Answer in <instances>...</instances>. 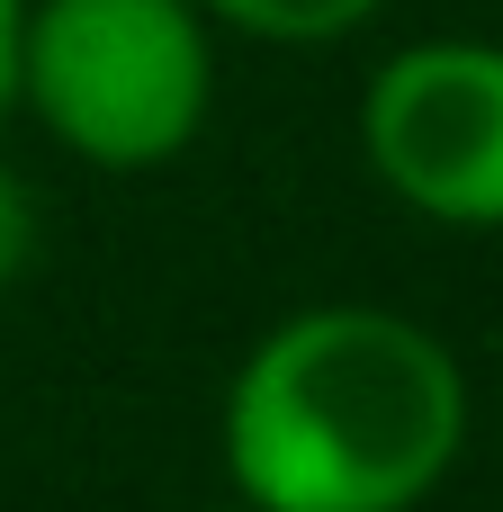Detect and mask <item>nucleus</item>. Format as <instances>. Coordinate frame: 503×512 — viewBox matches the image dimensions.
Masks as SVG:
<instances>
[{"instance_id":"7ed1b4c3","label":"nucleus","mask_w":503,"mask_h":512,"mask_svg":"<svg viewBox=\"0 0 503 512\" xmlns=\"http://www.w3.org/2000/svg\"><path fill=\"white\" fill-rule=\"evenodd\" d=\"M378 180L441 225H503V45L432 36L378 63L360 99Z\"/></svg>"},{"instance_id":"39448f33","label":"nucleus","mask_w":503,"mask_h":512,"mask_svg":"<svg viewBox=\"0 0 503 512\" xmlns=\"http://www.w3.org/2000/svg\"><path fill=\"white\" fill-rule=\"evenodd\" d=\"M27 261H36V198H27L18 171H0V288H9Z\"/></svg>"},{"instance_id":"f03ea898","label":"nucleus","mask_w":503,"mask_h":512,"mask_svg":"<svg viewBox=\"0 0 503 512\" xmlns=\"http://www.w3.org/2000/svg\"><path fill=\"white\" fill-rule=\"evenodd\" d=\"M216 54L198 0H36L18 18V99L99 171H153L207 126Z\"/></svg>"},{"instance_id":"423d86ee","label":"nucleus","mask_w":503,"mask_h":512,"mask_svg":"<svg viewBox=\"0 0 503 512\" xmlns=\"http://www.w3.org/2000/svg\"><path fill=\"white\" fill-rule=\"evenodd\" d=\"M18 18H27V0H0V117L18 99Z\"/></svg>"},{"instance_id":"f257e3e1","label":"nucleus","mask_w":503,"mask_h":512,"mask_svg":"<svg viewBox=\"0 0 503 512\" xmlns=\"http://www.w3.org/2000/svg\"><path fill=\"white\" fill-rule=\"evenodd\" d=\"M468 441V378L396 306H306L225 387V468L261 512H414Z\"/></svg>"},{"instance_id":"20e7f679","label":"nucleus","mask_w":503,"mask_h":512,"mask_svg":"<svg viewBox=\"0 0 503 512\" xmlns=\"http://www.w3.org/2000/svg\"><path fill=\"white\" fill-rule=\"evenodd\" d=\"M198 9L243 36H270V45H333L360 18H378V0H198Z\"/></svg>"},{"instance_id":"0eeeda50","label":"nucleus","mask_w":503,"mask_h":512,"mask_svg":"<svg viewBox=\"0 0 503 512\" xmlns=\"http://www.w3.org/2000/svg\"><path fill=\"white\" fill-rule=\"evenodd\" d=\"M225 512H261V504H225Z\"/></svg>"}]
</instances>
